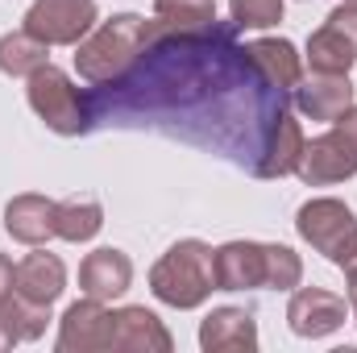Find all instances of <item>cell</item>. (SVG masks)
Here are the masks:
<instances>
[{
	"label": "cell",
	"mask_w": 357,
	"mask_h": 353,
	"mask_svg": "<svg viewBox=\"0 0 357 353\" xmlns=\"http://www.w3.org/2000/svg\"><path fill=\"white\" fill-rule=\"evenodd\" d=\"M146 54V17L142 13H116L100 21L88 38L75 46V71L96 88H108L125 80Z\"/></svg>",
	"instance_id": "6da1fadb"
},
{
	"label": "cell",
	"mask_w": 357,
	"mask_h": 353,
	"mask_svg": "<svg viewBox=\"0 0 357 353\" xmlns=\"http://www.w3.org/2000/svg\"><path fill=\"white\" fill-rule=\"evenodd\" d=\"M150 291L154 299H162L167 308H178V312L208 303L216 291V250L199 237L175 241L150 270Z\"/></svg>",
	"instance_id": "7a4b0ae2"
},
{
	"label": "cell",
	"mask_w": 357,
	"mask_h": 353,
	"mask_svg": "<svg viewBox=\"0 0 357 353\" xmlns=\"http://www.w3.org/2000/svg\"><path fill=\"white\" fill-rule=\"evenodd\" d=\"M29 108L38 112V121L50 129V133H59V137H79V133H88L91 121H96V104H91V96L67 71H59V67H38L33 75H29Z\"/></svg>",
	"instance_id": "3957f363"
},
{
	"label": "cell",
	"mask_w": 357,
	"mask_h": 353,
	"mask_svg": "<svg viewBox=\"0 0 357 353\" xmlns=\"http://www.w3.org/2000/svg\"><path fill=\"white\" fill-rule=\"evenodd\" d=\"M295 233L324 254L337 270H354L357 266V216L345 200L333 195H316L295 212Z\"/></svg>",
	"instance_id": "277c9868"
},
{
	"label": "cell",
	"mask_w": 357,
	"mask_h": 353,
	"mask_svg": "<svg viewBox=\"0 0 357 353\" xmlns=\"http://www.w3.org/2000/svg\"><path fill=\"white\" fill-rule=\"evenodd\" d=\"M295 175L307 187H328V183H345L357 175V104H349L333 121L328 133L303 142Z\"/></svg>",
	"instance_id": "5b68a950"
},
{
	"label": "cell",
	"mask_w": 357,
	"mask_h": 353,
	"mask_svg": "<svg viewBox=\"0 0 357 353\" xmlns=\"http://www.w3.org/2000/svg\"><path fill=\"white\" fill-rule=\"evenodd\" d=\"M96 0H33L25 8L21 29L46 46H79L96 29Z\"/></svg>",
	"instance_id": "8992f818"
},
{
	"label": "cell",
	"mask_w": 357,
	"mask_h": 353,
	"mask_svg": "<svg viewBox=\"0 0 357 353\" xmlns=\"http://www.w3.org/2000/svg\"><path fill=\"white\" fill-rule=\"evenodd\" d=\"M112 350V312L104 299H75L59 320V353H104Z\"/></svg>",
	"instance_id": "52a82bcc"
},
{
	"label": "cell",
	"mask_w": 357,
	"mask_h": 353,
	"mask_svg": "<svg viewBox=\"0 0 357 353\" xmlns=\"http://www.w3.org/2000/svg\"><path fill=\"white\" fill-rule=\"evenodd\" d=\"M349 308L341 295L324 291V287H299L287 303V324L295 337L303 341H320V337H333L341 324H345Z\"/></svg>",
	"instance_id": "ba28073f"
},
{
	"label": "cell",
	"mask_w": 357,
	"mask_h": 353,
	"mask_svg": "<svg viewBox=\"0 0 357 353\" xmlns=\"http://www.w3.org/2000/svg\"><path fill=\"white\" fill-rule=\"evenodd\" d=\"M216 29V0H154L146 21V46L162 38H204Z\"/></svg>",
	"instance_id": "9c48e42d"
},
{
	"label": "cell",
	"mask_w": 357,
	"mask_h": 353,
	"mask_svg": "<svg viewBox=\"0 0 357 353\" xmlns=\"http://www.w3.org/2000/svg\"><path fill=\"white\" fill-rule=\"evenodd\" d=\"M112 350L116 353H171L175 341H171L167 324L150 308L129 303V308L112 312Z\"/></svg>",
	"instance_id": "30bf717a"
},
{
	"label": "cell",
	"mask_w": 357,
	"mask_h": 353,
	"mask_svg": "<svg viewBox=\"0 0 357 353\" xmlns=\"http://www.w3.org/2000/svg\"><path fill=\"white\" fill-rule=\"evenodd\" d=\"M13 291L38 308H50L63 291H67V266L59 254H46L42 246H33V254H25L13 270Z\"/></svg>",
	"instance_id": "8fae6325"
},
{
	"label": "cell",
	"mask_w": 357,
	"mask_h": 353,
	"mask_svg": "<svg viewBox=\"0 0 357 353\" xmlns=\"http://www.w3.org/2000/svg\"><path fill=\"white\" fill-rule=\"evenodd\" d=\"M303 129H299V121L282 108V112H274L266 125V142H262V150H258V163H254V175L262 179H282V175H295V167H299V154H303Z\"/></svg>",
	"instance_id": "7c38bea8"
},
{
	"label": "cell",
	"mask_w": 357,
	"mask_h": 353,
	"mask_svg": "<svg viewBox=\"0 0 357 353\" xmlns=\"http://www.w3.org/2000/svg\"><path fill=\"white\" fill-rule=\"evenodd\" d=\"M199 350L204 353H254L258 350V324L250 308H212L199 324Z\"/></svg>",
	"instance_id": "4fadbf2b"
},
{
	"label": "cell",
	"mask_w": 357,
	"mask_h": 353,
	"mask_svg": "<svg viewBox=\"0 0 357 353\" xmlns=\"http://www.w3.org/2000/svg\"><path fill=\"white\" fill-rule=\"evenodd\" d=\"M295 108L307 117V121H337L349 104H354V84L349 75H328V71H312L295 84Z\"/></svg>",
	"instance_id": "5bb4252c"
},
{
	"label": "cell",
	"mask_w": 357,
	"mask_h": 353,
	"mask_svg": "<svg viewBox=\"0 0 357 353\" xmlns=\"http://www.w3.org/2000/svg\"><path fill=\"white\" fill-rule=\"evenodd\" d=\"M129 287H133V262H129L125 250L100 246L79 262V291L91 295V299L108 303V299H121Z\"/></svg>",
	"instance_id": "9a60e30c"
},
{
	"label": "cell",
	"mask_w": 357,
	"mask_h": 353,
	"mask_svg": "<svg viewBox=\"0 0 357 353\" xmlns=\"http://www.w3.org/2000/svg\"><path fill=\"white\" fill-rule=\"evenodd\" d=\"M266 287V246L225 241L216 250V291H258Z\"/></svg>",
	"instance_id": "2e32d148"
},
{
	"label": "cell",
	"mask_w": 357,
	"mask_h": 353,
	"mask_svg": "<svg viewBox=\"0 0 357 353\" xmlns=\"http://www.w3.org/2000/svg\"><path fill=\"white\" fill-rule=\"evenodd\" d=\"M241 54L278 96L295 91V84L303 80V59H299V50L287 38H254Z\"/></svg>",
	"instance_id": "e0dca14e"
},
{
	"label": "cell",
	"mask_w": 357,
	"mask_h": 353,
	"mask_svg": "<svg viewBox=\"0 0 357 353\" xmlns=\"http://www.w3.org/2000/svg\"><path fill=\"white\" fill-rule=\"evenodd\" d=\"M54 200L50 195H38V191H21L8 200L4 208V229L13 241L21 246H46L54 237Z\"/></svg>",
	"instance_id": "ac0fdd59"
},
{
	"label": "cell",
	"mask_w": 357,
	"mask_h": 353,
	"mask_svg": "<svg viewBox=\"0 0 357 353\" xmlns=\"http://www.w3.org/2000/svg\"><path fill=\"white\" fill-rule=\"evenodd\" d=\"M100 229H104V208L91 195H71V200H63L54 208V237H63L71 246L91 241Z\"/></svg>",
	"instance_id": "d6986e66"
},
{
	"label": "cell",
	"mask_w": 357,
	"mask_h": 353,
	"mask_svg": "<svg viewBox=\"0 0 357 353\" xmlns=\"http://www.w3.org/2000/svg\"><path fill=\"white\" fill-rule=\"evenodd\" d=\"M46 63H50V46L38 42L33 33L13 29V33L0 38V71H4V75H13V80H29V75H33L38 67H46Z\"/></svg>",
	"instance_id": "ffe728a7"
},
{
	"label": "cell",
	"mask_w": 357,
	"mask_h": 353,
	"mask_svg": "<svg viewBox=\"0 0 357 353\" xmlns=\"http://www.w3.org/2000/svg\"><path fill=\"white\" fill-rule=\"evenodd\" d=\"M357 63V50L324 21L312 38H307V67L312 71H328V75H349V67Z\"/></svg>",
	"instance_id": "44dd1931"
},
{
	"label": "cell",
	"mask_w": 357,
	"mask_h": 353,
	"mask_svg": "<svg viewBox=\"0 0 357 353\" xmlns=\"http://www.w3.org/2000/svg\"><path fill=\"white\" fill-rule=\"evenodd\" d=\"M303 283V262L291 246H266V287L270 291H295Z\"/></svg>",
	"instance_id": "7402d4cb"
},
{
	"label": "cell",
	"mask_w": 357,
	"mask_h": 353,
	"mask_svg": "<svg viewBox=\"0 0 357 353\" xmlns=\"http://www.w3.org/2000/svg\"><path fill=\"white\" fill-rule=\"evenodd\" d=\"M229 21L237 29H270L282 21V0H229Z\"/></svg>",
	"instance_id": "603a6c76"
},
{
	"label": "cell",
	"mask_w": 357,
	"mask_h": 353,
	"mask_svg": "<svg viewBox=\"0 0 357 353\" xmlns=\"http://www.w3.org/2000/svg\"><path fill=\"white\" fill-rule=\"evenodd\" d=\"M324 21H328V25H333V29H337V33H341V38L357 50V4H354V0H341Z\"/></svg>",
	"instance_id": "cb8c5ba5"
},
{
	"label": "cell",
	"mask_w": 357,
	"mask_h": 353,
	"mask_svg": "<svg viewBox=\"0 0 357 353\" xmlns=\"http://www.w3.org/2000/svg\"><path fill=\"white\" fill-rule=\"evenodd\" d=\"M21 341V333H17V320H13V295H4L0 299V353L13 350Z\"/></svg>",
	"instance_id": "d4e9b609"
},
{
	"label": "cell",
	"mask_w": 357,
	"mask_h": 353,
	"mask_svg": "<svg viewBox=\"0 0 357 353\" xmlns=\"http://www.w3.org/2000/svg\"><path fill=\"white\" fill-rule=\"evenodd\" d=\"M13 270H17V266L8 262V254H0V299L13 295Z\"/></svg>",
	"instance_id": "484cf974"
},
{
	"label": "cell",
	"mask_w": 357,
	"mask_h": 353,
	"mask_svg": "<svg viewBox=\"0 0 357 353\" xmlns=\"http://www.w3.org/2000/svg\"><path fill=\"white\" fill-rule=\"evenodd\" d=\"M345 299H349V308H354V320H357V278L345 274Z\"/></svg>",
	"instance_id": "4316f807"
},
{
	"label": "cell",
	"mask_w": 357,
	"mask_h": 353,
	"mask_svg": "<svg viewBox=\"0 0 357 353\" xmlns=\"http://www.w3.org/2000/svg\"><path fill=\"white\" fill-rule=\"evenodd\" d=\"M345 274H349V278H357V266H354V270H345Z\"/></svg>",
	"instance_id": "83f0119b"
},
{
	"label": "cell",
	"mask_w": 357,
	"mask_h": 353,
	"mask_svg": "<svg viewBox=\"0 0 357 353\" xmlns=\"http://www.w3.org/2000/svg\"><path fill=\"white\" fill-rule=\"evenodd\" d=\"M354 4H357V0H354Z\"/></svg>",
	"instance_id": "f1b7e54d"
}]
</instances>
